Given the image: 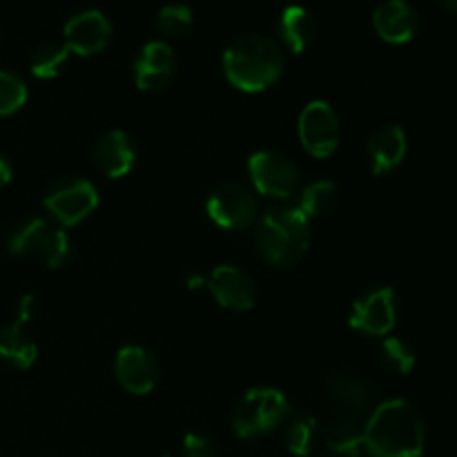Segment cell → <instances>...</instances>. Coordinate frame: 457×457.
<instances>
[{"label":"cell","mask_w":457,"mask_h":457,"mask_svg":"<svg viewBox=\"0 0 457 457\" xmlns=\"http://www.w3.org/2000/svg\"><path fill=\"white\" fill-rule=\"evenodd\" d=\"M137 156V143L123 129H110L94 145V165L110 179H120L132 172Z\"/></svg>","instance_id":"16"},{"label":"cell","mask_w":457,"mask_h":457,"mask_svg":"<svg viewBox=\"0 0 457 457\" xmlns=\"http://www.w3.org/2000/svg\"><path fill=\"white\" fill-rule=\"evenodd\" d=\"M163 457H170V455H163Z\"/></svg>","instance_id":"33"},{"label":"cell","mask_w":457,"mask_h":457,"mask_svg":"<svg viewBox=\"0 0 457 457\" xmlns=\"http://www.w3.org/2000/svg\"><path fill=\"white\" fill-rule=\"evenodd\" d=\"M326 395H328L330 404L337 409L339 418L355 420V422L364 415L373 413V409L378 406L375 404V400H378L375 386L366 379L357 378V375L339 373L330 378Z\"/></svg>","instance_id":"13"},{"label":"cell","mask_w":457,"mask_h":457,"mask_svg":"<svg viewBox=\"0 0 457 457\" xmlns=\"http://www.w3.org/2000/svg\"><path fill=\"white\" fill-rule=\"evenodd\" d=\"M248 172L254 190L272 199H290L299 187V170L275 150L254 152L248 161Z\"/></svg>","instance_id":"7"},{"label":"cell","mask_w":457,"mask_h":457,"mask_svg":"<svg viewBox=\"0 0 457 457\" xmlns=\"http://www.w3.org/2000/svg\"><path fill=\"white\" fill-rule=\"evenodd\" d=\"M205 284H208V279H205L204 275H199V272H195V275L187 277V288L196 290V288H201V286H205Z\"/></svg>","instance_id":"31"},{"label":"cell","mask_w":457,"mask_h":457,"mask_svg":"<svg viewBox=\"0 0 457 457\" xmlns=\"http://www.w3.org/2000/svg\"><path fill=\"white\" fill-rule=\"evenodd\" d=\"M351 328L370 337H384L391 333L397 324V295L393 288L369 290L353 306Z\"/></svg>","instance_id":"10"},{"label":"cell","mask_w":457,"mask_h":457,"mask_svg":"<svg viewBox=\"0 0 457 457\" xmlns=\"http://www.w3.org/2000/svg\"><path fill=\"white\" fill-rule=\"evenodd\" d=\"M406 152H409V141H406V132L400 125H384L366 143L370 170L378 177L393 172L404 161Z\"/></svg>","instance_id":"18"},{"label":"cell","mask_w":457,"mask_h":457,"mask_svg":"<svg viewBox=\"0 0 457 457\" xmlns=\"http://www.w3.org/2000/svg\"><path fill=\"white\" fill-rule=\"evenodd\" d=\"M290 415V402L277 388H253L237 402L232 411V428L241 440L268 436L277 431Z\"/></svg>","instance_id":"4"},{"label":"cell","mask_w":457,"mask_h":457,"mask_svg":"<svg viewBox=\"0 0 457 457\" xmlns=\"http://www.w3.org/2000/svg\"><path fill=\"white\" fill-rule=\"evenodd\" d=\"M114 373L125 391L132 395H147L159 382L161 366L143 346H125L116 353Z\"/></svg>","instance_id":"12"},{"label":"cell","mask_w":457,"mask_h":457,"mask_svg":"<svg viewBox=\"0 0 457 457\" xmlns=\"http://www.w3.org/2000/svg\"><path fill=\"white\" fill-rule=\"evenodd\" d=\"M373 27L386 43L404 45L420 31V13L406 0H384L373 12Z\"/></svg>","instance_id":"17"},{"label":"cell","mask_w":457,"mask_h":457,"mask_svg":"<svg viewBox=\"0 0 457 457\" xmlns=\"http://www.w3.org/2000/svg\"><path fill=\"white\" fill-rule=\"evenodd\" d=\"M7 250L16 257H36L49 268H61L70 257V237L45 219H27L13 228Z\"/></svg>","instance_id":"5"},{"label":"cell","mask_w":457,"mask_h":457,"mask_svg":"<svg viewBox=\"0 0 457 457\" xmlns=\"http://www.w3.org/2000/svg\"><path fill=\"white\" fill-rule=\"evenodd\" d=\"M192 22H195V13L183 3L165 4L156 13V27L168 38H181V36H186L190 31Z\"/></svg>","instance_id":"26"},{"label":"cell","mask_w":457,"mask_h":457,"mask_svg":"<svg viewBox=\"0 0 457 457\" xmlns=\"http://www.w3.org/2000/svg\"><path fill=\"white\" fill-rule=\"evenodd\" d=\"M208 214L219 228L245 230L257 219V196L241 183H221L208 196Z\"/></svg>","instance_id":"8"},{"label":"cell","mask_w":457,"mask_h":457,"mask_svg":"<svg viewBox=\"0 0 457 457\" xmlns=\"http://www.w3.org/2000/svg\"><path fill=\"white\" fill-rule=\"evenodd\" d=\"M311 219L293 205L270 208L257 223V248L268 263L290 268L308 253Z\"/></svg>","instance_id":"3"},{"label":"cell","mask_w":457,"mask_h":457,"mask_svg":"<svg viewBox=\"0 0 457 457\" xmlns=\"http://www.w3.org/2000/svg\"><path fill=\"white\" fill-rule=\"evenodd\" d=\"M299 141L308 154L328 159L339 145V119L324 101H312L299 114Z\"/></svg>","instance_id":"9"},{"label":"cell","mask_w":457,"mask_h":457,"mask_svg":"<svg viewBox=\"0 0 457 457\" xmlns=\"http://www.w3.org/2000/svg\"><path fill=\"white\" fill-rule=\"evenodd\" d=\"M43 205L58 226L70 228L94 212L98 205V192L87 179L65 177L49 187Z\"/></svg>","instance_id":"6"},{"label":"cell","mask_w":457,"mask_h":457,"mask_svg":"<svg viewBox=\"0 0 457 457\" xmlns=\"http://www.w3.org/2000/svg\"><path fill=\"white\" fill-rule=\"evenodd\" d=\"M427 445L424 418L411 402H382L364 427V449L370 457H422Z\"/></svg>","instance_id":"1"},{"label":"cell","mask_w":457,"mask_h":457,"mask_svg":"<svg viewBox=\"0 0 457 457\" xmlns=\"http://www.w3.org/2000/svg\"><path fill=\"white\" fill-rule=\"evenodd\" d=\"M27 101V85L21 76L0 70V116H9L21 110Z\"/></svg>","instance_id":"27"},{"label":"cell","mask_w":457,"mask_h":457,"mask_svg":"<svg viewBox=\"0 0 457 457\" xmlns=\"http://www.w3.org/2000/svg\"><path fill=\"white\" fill-rule=\"evenodd\" d=\"M320 424L311 413H297L286 428V449L295 457H308L315 451Z\"/></svg>","instance_id":"22"},{"label":"cell","mask_w":457,"mask_h":457,"mask_svg":"<svg viewBox=\"0 0 457 457\" xmlns=\"http://www.w3.org/2000/svg\"><path fill=\"white\" fill-rule=\"evenodd\" d=\"M34 312H36V299L31 297V295H25V297L18 302V317H16V320L22 321V324H27V321L34 317Z\"/></svg>","instance_id":"29"},{"label":"cell","mask_w":457,"mask_h":457,"mask_svg":"<svg viewBox=\"0 0 457 457\" xmlns=\"http://www.w3.org/2000/svg\"><path fill=\"white\" fill-rule=\"evenodd\" d=\"M134 83L141 92H161L170 85L177 71L172 47L163 40H150L134 58Z\"/></svg>","instance_id":"14"},{"label":"cell","mask_w":457,"mask_h":457,"mask_svg":"<svg viewBox=\"0 0 457 457\" xmlns=\"http://www.w3.org/2000/svg\"><path fill=\"white\" fill-rule=\"evenodd\" d=\"M67 58H70V49L65 47V43H43L31 56V74L36 79H54Z\"/></svg>","instance_id":"25"},{"label":"cell","mask_w":457,"mask_h":457,"mask_svg":"<svg viewBox=\"0 0 457 457\" xmlns=\"http://www.w3.org/2000/svg\"><path fill=\"white\" fill-rule=\"evenodd\" d=\"M277 29H279L281 43H284L290 52L302 54L303 49H308V45L312 43V38H315L317 22L306 7H302V4H288V7L281 12Z\"/></svg>","instance_id":"19"},{"label":"cell","mask_w":457,"mask_h":457,"mask_svg":"<svg viewBox=\"0 0 457 457\" xmlns=\"http://www.w3.org/2000/svg\"><path fill=\"white\" fill-rule=\"evenodd\" d=\"M330 457H361L364 453V428L355 420L337 418L324 433Z\"/></svg>","instance_id":"21"},{"label":"cell","mask_w":457,"mask_h":457,"mask_svg":"<svg viewBox=\"0 0 457 457\" xmlns=\"http://www.w3.org/2000/svg\"><path fill=\"white\" fill-rule=\"evenodd\" d=\"M65 47L79 56H96L110 45L112 22L98 9H85L65 22Z\"/></svg>","instance_id":"11"},{"label":"cell","mask_w":457,"mask_h":457,"mask_svg":"<svg viewBox=\"0 0 457 457\" xmlns=\"http://www.w3.org/2000/svg\"><path fill=\"white\" fill-rule=\"evenodd\" d=\"M183 453L186 457H219V446L214 437L205 433H187L183 440Z\"/></svg>","instance_id":"28"},{"label":"cell","mask_w":457,"mask_h":457,"mask_svg":"<svg viewBox=\"0 0 457 457\" xmlns=\"http://www.w3.org/2000/svg\"><path fill=\"white\" fill-rule=\"evenodd\" d=\"M12 174H13L12 163H9V161L0 154V187H4L9 181H12Z\"/></svg>","instance_id":"30"},{"label":"cell","mask_w":457,"mask_h":457,"mask_svg":"<svg viewBox=\"0 0 457 457\" xmlns=\"http://www.w3.org/2000/svg\"><path fill=\"white\" fill-rule=\"evenodd\" d=\"M223 71L241 92H263L284 71V54L268 36H241L223 52Z\"/></svg>","instance_id":"2"},{"label":"cell","mask_w":457,"mask_h":457,"mask_svg":"<svg viewBox=\"0 0 457 457\" xmlns=\"http://www.w3.org/2000/svg\"><path fill=\"white\" fill-rule=\"evenodd\" d=\"M208 290L217 303L228 311L244 312L257 303V286L245 270L237 266L214 268L208 279Z\"/></svg>","instance_id":"15"},{"label":"cell","mask_w":457,"mask_h":457,"mask_svg":"<svg viewBox=\"0 0 457 457\" xmlns=\"http://www.w3.org/2000/svg\"><path fill=\"white\" fill-rule=\"evenodd\" d=\"M442 3H445L446 9H451V12L457 13V0H442Z\"/></svg>","instance_id":"32"},{"label":"cell","mask_w":457,"mask_h":457,"mask_svg":"<svg viewBox=\"0 0 457 457\" xmlns=\"http://www.w3.org/2000/svg\"><path fill=\"white\" fill-rule=\"evenodd\" d=\"M379 361L386 370L395 375H409L415 369V355L413 346L402 337H386L379 346Z\"/></svg>","instance_id":"23"},{"label":"cell","mask_w":457,"mask_h":457,"mask_svg":"<svg viewBox=\"0 0 457 457\" xmlns=\"http://www.w3.org/2000/svg\"><path fill=\"white\" fill-rule=\"evenodd\" d=\"M337 199V186L333 181H317L303 187L302 199H299L297 208L306 214L308 219L321 217V214L330 212Z\"/></svg>","instance_id":"24"},{"label":"cell","mask_w":457,"mask_h":457,"mask_svg":"<svg viewBox=\"0 0 457 457\" xmlns=\"http://www.w3.org/2000/svg\"><path fill=\"white\" fill-rule=\"evenodd\" d=\"M25 326L22 321L13 320L0 328V357L18 370L31 369L38 357V346L29 337Z\"/></svg>","instance_id":"20"}]
</instances>
